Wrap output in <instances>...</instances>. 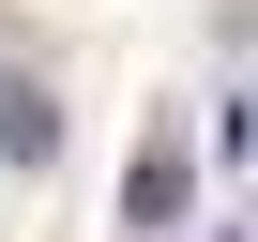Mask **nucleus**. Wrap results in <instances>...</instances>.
I'll use <instances>...</instances> for the list:
<instances>
[{"label": "nucleus", "mask_w": 258, "mask_h": 242, "mask_svg": "<svg viewBox=\"0 0 258 242\" xmlns=\"http://www.w3.org/2000/svg\"><path fill=\"white\" fill-rule=\"evenodd\" d=\"M182 197H198V167H182V152H137V167H121V227H167Z\"/></svg>", "instance_id": "nucleus-1"}, {"label": "nucleus", "mask_w": 258, "mask_h": 242, "mask_svg": "<svg viewBox=\"0 0 258 242\" xmlns=\"http://www.w3.org/2000/svg\"><path fill=\"white\" fill-rule=\"evenodd\" d=\"M0 152H16V167H46V152H61V106H46L31 76H0Z\"/></svg>", "instance_id": "nucleus-2"}]
</instances>
